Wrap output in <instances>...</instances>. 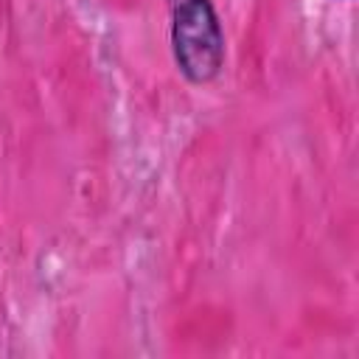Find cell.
Instances as JSON below:
<instances>
[{"label": "cell", "instance_id": "cell-1", "mask_svg": "<svg viewBox=\"0 0 359 359\" xmlns=\"http://www.w3.org/2000/svg\"><path fill=\"white\" fill-rule=\"evenodd\" d=\"M171 50L191 84H210L224 67V31L210 0H168Z\"/></svg>", "mask_w": 359, "mask_h": 359}]
</instances>
